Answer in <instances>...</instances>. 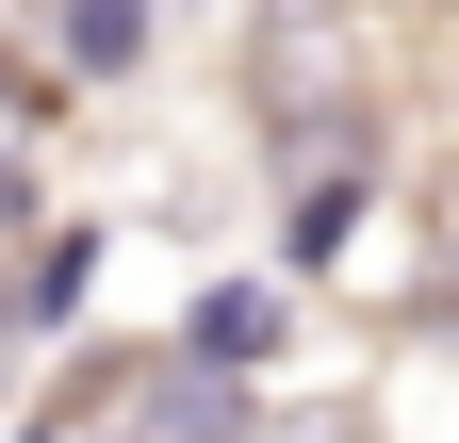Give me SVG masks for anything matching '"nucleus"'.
Here are the masks:
<instances>
[{"instance_id":"nucleus-1","label":"nucleus","mask_w":459,"mask_h":443,"mask_svg":"<svg viewBox=\"0 0 459 443\" xmlns=\"http://www.w3.org/2000/svg\"><path fill=\"white\" fill-rule=\"evenodd\" d=\"M279 345H296V280H213L181 312V361H213V378H263Z\"/></svg>"},{"instance_id":"nucleus-2","label":"nucleus","mask_w":459,"mask_h":443,"mask_svg":"<svg viewBox=\"0 0 459 443\" xmlns=\"http://www.w3.org/2000/svg\"><path fill=\"white\" fill-rule=\"evenodd\" d=\"M361 197H377V148L312 164V181H296V213H279V280H328V263H344V230H361Z\"/></svg>"},{"instance_id":"nucleus-3","label":"nucleus","mask_w":459,"mask_h":443,"mask_svg":"<svg viewBox=\"0 0 459 443\" xmlns=\"http://www.w3.org/2000/svg\"><path fill=\"white\" fill-rule=\"evenodd\" d=\"M148 33H164V0H66V17H49L66 83H132V66H148Z\"/></svg>"},{"instance_id":"nucleus-4","label":"nucleus","mask_w":459,"mask_h":443,"mask_svg":"<svg viewBox=\"0 0 459 443\" xmlns=\"http://www.w3.org/2000/svg\"><path fill=\"white\" fill-rule=\"evenodd\" d=\"M263 427V395H247V378H213V361H181V378H164V443H247Z\"/></svg>"},{"instance_id":"nucleus-5","label":"nucleus","mask_w":459,"mask_h":443,"mask_svg":"<svg viewBox=\"0 0 459 443\" xmlns=\"http://www.w3.org/2000/svg\"><path fill=\"white\" fill-rule=\"evenodd\" d=\"M82 263H99L82 230H49V247L17 263V296H0V312H17V328H66V312H82Z\"/></svg>"}]
</instances>
